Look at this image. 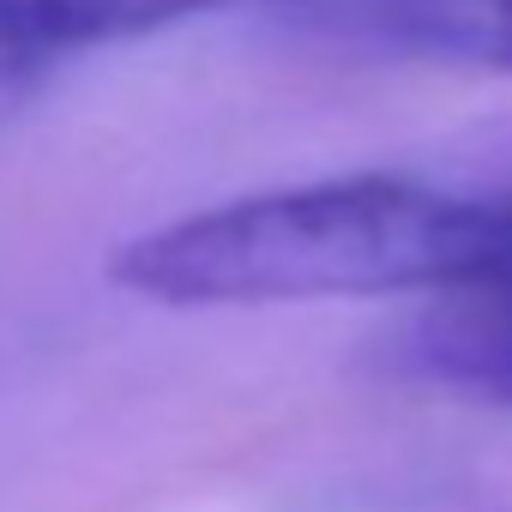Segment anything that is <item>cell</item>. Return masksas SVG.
Wrapping results in <instances>:
<instances>
[{
    "label": "cell",
    "instance_id": "277c9868",
    "mask_svg": "<svg viewBox=\"0 0 512 512\" xmlns=\"http://www.w3.org/2000/svg\"><path fill=\"white\" fill-rule=\"evenodd\" d=\"M49 73H55L49 55L25 49V43H13V37H0V127H13V121L31 109V97L43 91Z\"/></svg>",
    "mask_w": 512,
    "mask_h": 512
},
{
    "label": "cell",
    "instance_id": "7a4b0ae2",
    "mask_svg": "<svg viewBox=\"0 0 512 512\" xmlns=\"http://www.w3.org/2000/svg\"><path fill=\"white\" fill-rule=\"evenodd\" d=\"M410 362L452 392L512 404V272L434 296L410 332Z\"/></svg>",
    "mask_w": 512,
    "mask_h": 512
},
{
    "label": "cell",
    "instance_id": "3957f363",
    "mask_svg": "<svg viewBox=\"0 0 512 512\" xmlns=\"http://www.w3.org/2000/svg\"><path fill=\"white\" fill-rule=\"evenodd\" d=\"M217 7H229V0H0V37H13L61 67L79 49L151 37Z\"/></svg>",
    "mask_w": 512,
    "mask_h": 512
},
{
    "label": "cell",
    "instance_id": "6da1fadb",
    "mask_svg": "<svg viewBox=\"0 0 512 512\" xmlns=\"http://www.w3.org/2000/svg\"><path fill=\"white\" fill-rule=\"evenodd\" d=\"M512 272V193L416 175H326L169 217L109 260L157 308L452 296Z\"/></svg>",
    "mask_w": 512,
    "mask_h": 512
},
{
    "label": "cell",
    "instance_id": "5b68a950",
    "mask_svg": "<svg viewBox=\"0 0 512 512\" xmlns=\"http://www.w3.org/2000/svg\"><path fill=\"white\" fill-rule=\"evenodd\" d=\"M470 49L464 67L482 73H512V0H476V19H470Z\"/></svg>",
    "mask_w": 512,
    "mask_h": 512
}]
</instances>
